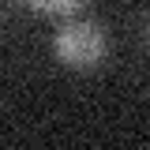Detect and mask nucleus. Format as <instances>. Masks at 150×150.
I'll use <instances>...</instances> for the list:
<instances>
[{"mask_svg":"<svg viewBox=\"0 0 150 150\" xmlns=\"http://www.w3.org/2000/svg\"><path fill=\"white\" fill-rule=\"evenodd\" d=\"M53 53L68 68H94L105 56V34L94 23H68L53 38Z\"/></svg>","mask_w":150,"mask_h":150,"instance_id":"1","label":"nucleus"},{"mask_svg":"<svg viewBox=\"0 0 150 150\" xmlns=\"http://www.w3.org/2000/svg\"><path fill=\"white\" fill-rule=\"evenodd\" d=\"M30 8H38V11H71L79 0H26Z\"/></svg>","mask_w":150,"mask_h":150,"instance_id":"2","label":"nucleus"}]
</instances>
